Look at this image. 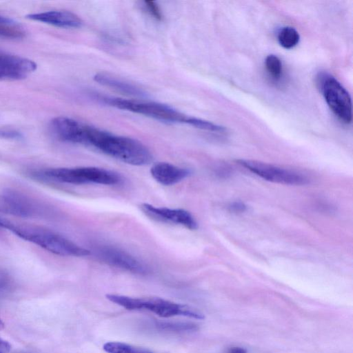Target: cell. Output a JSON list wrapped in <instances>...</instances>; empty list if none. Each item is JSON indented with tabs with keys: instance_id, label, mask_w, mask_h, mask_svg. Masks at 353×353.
<instances>
[{
	"instance_id": "6da1fadb",
	"label": "cell",
	"mask_w": 353,
	"mask_h": 353,
	"mask_svg": "<svg viewBox=\"0 0 353 353\" xmlns=\"http://www.w3.org/2000/svg\"><path fill=\"white\" fill-rule=\"evenodd\" d=\"M81 145L90 146L122 162L145 165L151 162L150 150L139 141L116 135L85 124Z\"/></svg>"
},
{
	"instance_id": "7a4b0ae2",
	"label": "cell",
	"mask_w": 353,
	"mask_h": 353,
	"mask_svg": "<svg viewBox=\"0 0 353 353\" xmlns=\"http://www.w3.org/2000/svg\"><path fill=\"white\" fill-rule=\"evenodd\" d=\"M0 227L57 255L85 256L91 254L90 250L83 248L65 236L49 230L15 224L1 217Z\"/></svg>"
},
{
	"instance_id": "3957f363",
	"label": "cell",
	"mask_w": 353,
	"mask_h": 353,
	"mask_svg": "<svg viewBox=\"0 0 353 353\" xmlns=\"http://www.w3.org/2000/svg\"><path fill=\"white\" fill-rule=\"evenodd\" d=\"M110 301L128 310H145L161 317L185 316L202 320L204 314L192 306L159 297H132L116 294H106Z\"/></svg>"
},
{
	"instance_id": "277c9868",
	"label": "cell",
	"mask_w": 353,
	"mask_h": 353,
	"mask_svg": "<svg viewBox=\"0 0 353 353\" xmlns=\"http://www.w3.org/2000/svg\"><path fill=\"white\" fill-rule=\"evenodd\" d=\"M37 177L72 185H115L123 182L119 173L98 167L49 168L34 174Z\"/></svg>"
},
{
	"instance_id": "5b68a950",
	"label": "cell",
	"mask_w": 353,
	"mask_h": 353,
	"mask_svg": "<svg viewBox=\"0 0 353 353\" xmlns=\"http://www.w3.org/2000/svg\"><path fill=\"white\" fill-rule=\"evenodd\" d=\"M99 99L103 103L116 108L161 121L182 123L193 126L196 120V117L186 115L168 105L158 102L109 97H100Z\"/></svg>"
},
{
	"instance_id": "8992f818",
	"label": "cell",
	"mask_w": 353,
	"mask_h": 353,
	"mask_svg": "<svg viewBox=\"0 0 353 353\" xmlns=\"http://www.w3.org/2000/svg\"><path fill=\"white\" fill-rule=\"evenodd\" d=\"M317 83L330 109L342 122L352 121V100L348 92L333 76L321 73Z\"/></svg>"
},
{
	"instance_id": "52a82bcc",
	"label": "cell",
	"mask_w": 353,
	"mask_h": 353,
	"mask_svg": "<svg viewBox=\"0 0 353 353\" xmlns=\"http://www.w3.org/2000/svg\"><path fill=\"white\" fill-rule=\"evenodd\" d=\"M237 162L256 175L273 183L301 185L308 182L307 178L299 172L264 162L248 159H239Z\"/></svg>"
},
{
	"instance_id": "ba28073f",
	"label": "cell",
	"mask_w": 353,
	"mask_h": 353,
	"mask_svg": "<svg viewBox=\"0 0 353 353\" xmlns=\"http://www.w3.org/2000/svg\"><path fill=\"white\" fill-rule=\"evenodd\" d=\"M92 251L97 259L111 266L138 274L148 272L143 263L118 248L101 244L94 246Z\"/></svg>"
},
{
	"instance_id": "9c48e42d",
	"label": "cell",
	"mask_w": 353,
	"mask_h": 353,
	"mask_svg": "<svg viewBox=\"0 0 353 353\" xmlns=\"http://www.w3.org/2000/svg\"><path fill=\"white\" fill-rule=\"evenodd\" d=\"M140 209L147 216L157 221L181 225L189 230L198 228L194 217L184 209L157 207L145 203L140 205Z\"/></svg>"
},
{
	"instance_id": "30bf717a",
	"label": "cell",
	"mask_w": 353,
	"mask_h": 353,
	"mask_svg": "<svg viewBox=\"0 0 353 353\" xmlns=\"http://www.w3.org/2000/svg\"><path fill=\"white\" fill-rule=\"evenodd\" d=\"M37 67L31 59L0 50V80L23 79L36 70Z\"/></svg>"
},
{
	"instance_id": "8fae6325",
	"label": "cell",
	"mask_w": 353,
	"mask_h": 353,
	"mask_svg": "<svg viewBox=\"0 0 353 353\" xmlns=\"http://www.w3.org/2000/svg\"><path fill=\"white\" fill-rule=\"evenodd\" d=\"M30 20L40 21L64 28H76L81 26L83 21L73 12L65 10H51L28 14Z\"/></svg>"
},
{
	"instance_id": "7c38bea8",
	"label": "cell",
	"mask_w": 353,
	"mask_h": 353,
	"mask_svg": "<svg viewBox=\"0 0 353 353\" xmlns=\"http://www.w3.org/2000/svg\"><path fill=\"white\" fill-rule=\"evenodd\" d=\"M150 174L155 181L163 185H172L189 176L191 171L167 162H158L150 168Z\"/></svg>"
},
{
	"instance_id": "4fadbf2b",
	"label": "cell",
	"mask_w": 353,
	"mask_h": 353,
	"mask_svg": "<svg viewBox=\"0 0 353 353\" xmlns=\"http://www.w3.org/2000/svg\"><path fill=\"white\" fill-rule=\"evenodd\" d=\"M0 211L19 216H30L34 213V207L26 197L10 190L0 196Z\"/></svg>"
},
{
	"instance_id": "5bb4252c",
	"label": "cell",
	"mask_w": 353,
	"mask_h": 353,
	"mask_svg": "<svg viewBox=\"0 0 353 353\" xmlns=\"http://www.w3.org/2000/svg\"><path fill=\"white\" fill-rule=\"evenodd\" d=\"M95 81L117 92L132 97H143L146 93L139 87L106 73H97L94 76Z\"/></svg>"
},
{
	"instance_id": "9a60e30c",
	"label": "cell",
	"mask_w": 353,
	"mask_h": 353,
	"mask_svg": "<svg viewBox=\"0 0 353 353\" xmlns=\"http://www.w3.org/2000/svg\"><path fill=\"white\" fill-rule=\"evenodd\" d=\"M26 36L23 27L17 21L0 15V37L8 39H22Z\"/></svg>"
},
{
	"instance_id": "2e32d148",
	"label": "cell",
	"mask_w": 353,
	"mask_h": 353,
	"mask_svg": "<svg viewBox=\"0 0 353 353\" xmlns=\"http://www.w3.org/2000/svg\"><path fill=\"white\" fill-rule=\"evenodd\" d=\"M103 349L107 353H157L145 348L117 341L104 343Z\"/></svg>"
},
{
	"instance_id": "e0dca14e",
	"label": "cell",
	"mask_w": 353,
	"mask_h": 353,
	"mask_svg": "<svg viewBox=\"0 0 353 353\" xmlns=\"http://www.w3.org/2000/svg\"><path fill=\"white\" fill-rule=\"evenodd\" d=\"M277 39L280 46L283 48L291 49L299 43L300 35L294 28L284 26L279 30Z\"/></svg>"
},
{
	"instance_id": "ac0fdd59",
	"label": "cell",
	"mask_w": 353,
	"mask_h": 353,
	"mask_svg": "<svg viewBox=\"0 0 353 353\" xmlns=\"http://www.w3.org/2000/svg\"><path fill=\"white\" fill-rule=\"evenodd\" d=\"M154 325L160 330L176 332H190L199 330L198 325L190 322L155 321Z\"/></svg>"
},
{
	"instance_id": "d6986e66",
	"label": "cell",
	"mask_w": 353,
	"mask_h": 353,
	"mask_svg": "<svg viewBox=\"0 0 353 353\" xmlns=\"http://www.w3.org/2000/svg\"><path fill=\"white\" fill-rule=\"evenodd\" d=\"M265 69L270 77L274 81H279L282 77L283 65L281 59L274 54H269L265 61Z\"/></svg>"
},
{
	"instance_id": "ffe728a7",
	"label": "cell",
	"mask_w": 353,
	"mask_h": 353,
	"mask_svg": "<svg viewBox=\"0 0 353 353\" xmlns=\"http://www.w3.org/2000/svg\"><path fill=\"white\" fill-rule=\"evenodd\" d=\"M143 10L148 13L152 17L156 20L161 21L162 19V12L155 1H144L142 3Z\"/></svg>"
},
{
	"instance_id": "44dd1931",
	"label": "cell",
	"mask_w": 353,
	"mask_h": 353,
	"mask_svg": "<svg viewBox=\"0 0 353 353\" xmlns=\"http://www.w3.org/2000/svg\"><path fill=\"white\" fill-rule=\"evenodd\" d=\"M0 139L8 140H21L23 134L15 128L9 127L0 128Z\"/></svg>"
},
{
	"instance_id": "7402d4cb",
	"label": "cell",
	"mask_w": 353,
	"mask_h": 353,
	"mask_svg": "<svg viewBox=\"0 0 353 353\" xmlns=\"http://www.w3.org/2000/svg\"><path fill=\"white\" fill-rule=\"evenodd\" d=\"M229 208L231 211L234 212H243L246 210V205L242 202L236 201L232 203Z\"/></svg>"
},
{
	"instance_id": "603a6c76",
	"label": "cell",
	"mask_w": 353,
	"mask_h": 353,
	"mask_svg": "<svg viewBox=\"0 0 353 353\" xmlns=\"http://www.w3.org/2000/svg\"><path fill=\"white\" fill-rule=\"evenodd\" d=\"M10 349V344L0 337V353H8Z\"/></svg>"
},
{
	"instance_id": "cb8c5ba5",
	"label": "cell",
	"mask_w": 353,
	"mask_h": 353,
	"mask_svg": "<svg viewBox=\"0 0 353 353\" xmlns=\"http://www.w3.org/2000/svg\"><path fill=\"white\" fill-rule=\"evenodd\" d=\"M225 353H248L246 349L239 346L231 347Z\"/></svg>"
},
{
	"instance_id": "d4e9b609",
	"label": "cell",
	"mask_w": 353,
	"mask_h": 353,
	"mask_svg": "<svg viewBox=\"0 0 353 353\" xmlns=\"http://www.w3.org/2000/svg\"><path fill=\"white\" fill-rule=\"evenodd\" d=\"M3 326H4V324L0 319V330L3 329Z\"/></svg>"
}]
</instances>
